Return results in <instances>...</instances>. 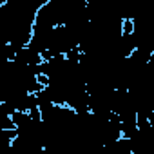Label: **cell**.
I'll return each instance as SVG.
<instances>
[{"instance_id":"6da1fadb","label":"cell","mask_w":154,"mask_h":154,"mask_svg":"<svg viewBox=\"0 0 154 154\" xmlns=\"http://www.w3.org/2000/svg\"><path fill=\"white\" fill-rule=\"evenodd\" d=\"M45 0H0V42L17 53L27 47L36 11Z\"/></svg>"},{"instance_id":"7a4b0ae2","label":"cell","mask_w":154,"mask_h":154,"mask_svg":"<svg viewBox=\"0 0 154 154\" xmlns=\"http://www.w3.org/2000/svg\"><path fill=\"white\" fill-rule=\"evenodd\" d=\"M13 62L20 63V65H24V67H29V69H36L44 60H42V56H40L38 53H35L33 49L24 47V49H20V51H17V53H15ZM35 74H36V72H35Z\"/></svg>"},{"instance_id":"3957f363","label":"cell","mask_w":154,"mask_h":154,"mask_svg":"<svg viewBox=\"0 0 154 154\" xmlns=\"http://www.w3.org/2000/svg\"><path fill=\"white\" fill-rule=\"evenodd\" d=\"M103 149H105V154H132L131 143L127 138H118V140L107 143Z\"/></svg>"},{"instance_id":"277c9868","label":"cell","mask_w":154,"mask_h":154,"mask_svg":"<svg viewBox=\"0 0 154 154\" xmlns=\"http://www.w3.org/2000/svg\"><path fill=\"white\" fill-rule=\"evenodd\" d=\"M15 111L11 107H8L6 103H0V129L2 131H13L15 125L11 122V114Z\"/></svg>"},{"instance_id":"5b68a950","label":"cell","mask_w":154,"mask_h":154,"mask_svg":"<svg viewBox=\"0 0 154 154\" xmlns=\"http://www.w3.org/2000/svg\"><path fill=\"white\" fill-rule=\"evenodd\" d=\"M15 58V51L11 49V45L0 42V65H4L8 62H11Z\"/></svg>"},{"instance_id":"8992f818","label":"cell","mask_w":154,"mask_h":154,"mask_svg":"<svg viewBox=\"0 0 154 154\" xmlns=\"http://www.w3.org/2000/svg\"><path fill=\"white\" fill-rule=\"evenodd\" d=\"M89 154H105V149H103V147H98V149H94V150H91Z\"/></svg>"}]
</instances>
